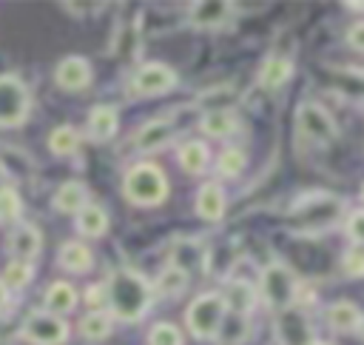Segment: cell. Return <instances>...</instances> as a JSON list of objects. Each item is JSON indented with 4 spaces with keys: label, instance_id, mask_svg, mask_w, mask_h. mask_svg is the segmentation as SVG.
Segmentation results:
<instances>
[{
    "label": "cell",
    "instance_id": "7bdbcfd3",
    "mask_svg": "<svg viewBox=\"0 0 364 345\" xmlns=\"http://www.w3.org/2000/svg\"><path fill=\"white\" fill-rule=\"evenodd\" d=\"M361 197H364V188H361Z\"/></svg>",
    "mask_w": 364,
    "mask_h": 345
},
{
    "label": "cell",
    "instance_id": "ac0fdd59",
    "mask_svg": "<svg viewBox=\"0 0 364 345\" xmlns=\"http://www.w3.org/2000/svg\"><path fill=\"white\" fill-rule=\"evenodd\" d=\"M85 205H88V188L82 182H77V180L63 182L57 188V194H54V208L63 211V214H77Z\"/></svg>",
    "mask_w": 364,
    "mask_h": 345
},
{
    "label": "cell",
    "instance_id": "5b68a950",
    "mask_svg": "<svg viewBox=\"0 0 364 345\" xmlns=\"http://www.w3.org/2000/svg\"><path fill=\"white\" fill-rule=\"evenodd\" d=\"M259 294L262 299L279 314L284 308H293L296 305V297H299V282L293 277V271L282 262H270L262 268L259 274Z\"/></svg>",
    "mask_w": 364,
    "mask_h": 345
},
{
    "label": "cell",
    "instance_id": "f1b7e54d",
    "mask_svg": "<svg viewBox=\"0 0 364 345\" xmlns=\"http://www.w3.org/2000/svg\"><path fill=\"white\" fill-rule=\"evenodd\" d=\"M245 163H247V157H245V151L239 148V145H228V148H222V154H219V160H216V171L222 174V177H239L242 171H245Z\"/></svg>",
    "mask_w": 364,
    "mask_h": 345
},
{
    "label": "cell",
    "instance_id": "1f68e13d",
    "mask_svg": "<svg viewBox=\"0 0 364 345\" xmlns=\"http://www.w3.org/2000/svg\"><path fill=\"white\" fill-rule=\"evenodd\" d=\"M148 345H182V331L173 322H156L148 334Z\"/></svg>",
    "mask_w": 364,
    "mask_h": 345
},
{
    "label": "cell",
    "instance_id": "5bb4252c",
    "mask_svg": "<svg viewBox=\"0 0 364 345\" xmlns=\"http://www.w3.org/2000/svg\"><path fill=\"white\" fill-rule=\"evenodd\" d=\"M173 140V125L171 120H148L136 134H134V145L136 151H159L162 145H168Z\"/></svg>",
    "mask_w": 364,
    "mask_h": 345
},
{
    "label": "cell",
    "instance_id": "b9f144b4",
    "mask_svg": "<svg viewBox=\"0 0 364 345\" xmlns=\"http://www.w3.org/2000/svg\"><path fill=\"white\" fill-rule=\"evenodd\" d=\"M307 345H324V342H316V339H313V342H307Z\"/></svg>",
    "mask_w": 364,
    "mask_h": 345
},
{
    "label": "cell",
    "instance_id": "7402d4cb",
    "mask_svg": "<svg viewBox=\"0 0 364 345\" xmlns=\"http://www.w3.org/2000/svg\"><path fill=\"white\" fill-rule=\"evenodd\" d=\"M327 322H330L333 331H338V334H350V331L358 328V322H361V311L355 308V302H350V299H338V302H333V305L327 308Z\"/></svg>",
    "mask_w": 364,
    "mask_h": 345
},
{
    "label": "cell",
    "instance_id": "83f0119b",
    "mask_svg": "<svg viewBox=\"0 0 364 345\" xmlns=\"http://www.w3.org/2000/svg\"><path fill=\"white\" fill-rule=\"evenodd\" d=\"M77 145H80V134L74 131V125H57V128L48 134V148H51V154H57V157L74 154Z\"/></svg>",
    "mask_w": 364,
    "mask_h": 345
},
{
    "label": "cell",
    "instance_id": "7a4b0ae2",
    "mask_svg": "<svg viewBox=\"0 0 364 345\" xmlns=\"http://www.w3.org/2000/svg\"><path fill=\"white\" fill-rule=\"evenodd\" d=\"M122 194L128 202L142 205V208L159 205L168 197V177L154 163H136L128 168V174L122 180Z\"/></svg>",
    "mask_w": 364,
    "mask_h": 345
},
{
    "label": "cell",
    "instance_id": "e0dca14e",
    "mask_svg": "<svg viewBox=\"0 0 364 345\" xmlns=\"http://www.w3.org/2000/svg\"><path fill=\"white\" fill-rule=\"evenodd\" d=\"M57 262H60V268H65V271H71V274H85V271H91V265H94V254H91V248H88L85 242L71 240V242H63V245H60Z\"/></svg>",
    "mask_w": 364,
    "mask_h": 345
},
{
    "label": "cell",
    "instance_id": "e575fe53",
    "mask_svg": "<svg viewBox=\"0 0 364 345\" xmlns=\"http://www.w3.org/2000/svg\"><path fill=\"white\" fill-rule=\"evenodd\" d=\"M344 231H347V237H350L355 245H364V208L350 211V217H347V222H344Z\"/></svg>",
    "mask_w": 364,
    "mask_h": 345
},
{
    "label": "cell",
    "instance_id": "cb8c5ba5",
    "mask_svg": "<svg viewBox=\"0 0 364 345\" xmlns=\"http://www.w3.org/2000/svg\"><path fill=\"white\" fill-rule=\"evenodd\" d=\"M176 160L188 174H202L208 168V163H210V151H208V145L202 140H188V143L179 145Z\"/></svg>",
    "mask_w": 364,
    "mask_h": 345
},
{
    "label": "cell",
    "instance_id": "74e56055",
    "mask_svg": "<svg viewBox=\"0 0 364 345\" xmlns=\"http://www.w3.org/2000/svg\"><path fill=\"white\" fill-rule=\"evenodd\" d=\"M6 305H9V288H6L3 279H0V314L6 311Z\"/></svg>",
    "mask_w": 364,
    "mask_h": 345
},
{
    "label": "cell",
    "instance_id": "60d3db41",
    "mask_svg": "<svg viewBox=\"0 0 364 345\" xmlns=\"http://www.w3.org/2000/svg\"><path fill=\"white\" fill-rule=\"evenodd\" d=\"M6 182V168H3V163H0V185Z\"/></svg>",
    "mask_w": 364,
    "mask_h": 345
},
{
    "label": "cell",
    "instance_id": "4dcf8cb0",
    "mask_svg": "<svg viewBox=\"0 0 364 345\" xmlns=\"http://www.w3.org/2000/svg\"><path fill=\"white\" fill-rule=\"evenodd\" d=\"M31 277H34L31 262L11 259V262L6 265V271H3V285H6V288H26V285L31 282Z\"/></svg>",
    "mask_w": 364,
    "mask_h": 345
},
{
    "label": "cell",
    "instance_id": "4316f807",
    "mask_svg": "<svg viewBox=\"0 0 364 345\" xmlns=\"http://www.w3.org/2000/svg\"><path fill=\"white\" fill-rule=\"evenodd\" d=\"M80 334L91 342H100L111 334V314L108 311H88L82 319H80Z\"/></svg>",
    "mask_w": 364,
    "mask_h": 345
},
{
    "label": "cell",
    "instance_id": "603a6c76",
    "mask_svg": "<svg viewBox=\"0 0 364 345\" xmlns=\"http://www.w3.org/2000/svg\"><path fill=\"white\" fill-rule=\"evenodd\" d=\"M230 14V6L228 3H216V0H208V3H191V20L193 26L199 29H213V26H222Z\"/></svg>",
    "mask_w": 364,
    "mask_h": 345
},
{
    "label": "cell",
    "instance_id": "8d00e7d4",
    "mask_svg": "<svg viewBox=\"0 0 364 345\" xmlns=\"http://www.w3.org/2000/svg\"><path fill=\"white\" fill-rule=\"evenodd\" d=\"M347 43H350V48H355L358 54H364V20H358L355 26H350Z\"/></svg>",
    "mask_w": 364,
    "mask_h": 345
},
{
    "label": "cell",
    "instance_id": "8992f818",
    "mask_svg": "<svg viewBox=\"0 0 364 345\" xmlns=\"http://www.w3.org/2000/svg\"><path fill=\"white\" fill-rule=\"evenodd\" d=\"M31 94L17 74H0V128H17L28 120Z\"/></svg>",
    "mask_w": 364,
    "mask_h": 345
},
{
    "label": "cell",
    "instance_id": "44dd1931",
    "mask_svg": "<svg viewBox=\"0 0 364 345\" xmlns=\"http://www.w3.org/2000/svg\"><path fill=\"white\" fill-rule=\"evenodd\" d=\"M199 128H202L208 137H213V140L230 137V134L236 131V114L228 111V108H210V111L202 114Z\"/></svg>",
    "mask_w": 364,
    "mask_h": 345
},
{
    "label": "cell",
    "instance_id": "6da1fadb",
    "mask_svg": "<svg viewBox=\"0 0 364 345\" xmlns=\"http://www.w3.org/2000/svg\"><path fill=\"white\" fill-rule=\"evenodd\" d=\"M105 299H108V308L117 319L139 322L151 308L154 285L131 268H117L111 274V279L105 282Z\"/></svg>",
    "mask_w": 364,
    "mask_h": 345
},
{
    "label": "cell",
    "instance_id": "4fadbf2b",
    "mask_svg": "<svg viewBox=\"0 0 364 345\" xmlns=\"http://www.w3.org/2000/svg\"><path fill=\"white\" fill-rule=\"evenodd\" d=\"M222 299H225V308L233 316H245L247 319V314L256 305V288L247 279H228L225 291H222Z\"/></svg>",
    "mask_w": 364,
    "mask_h": 345
},
{
    "label": "cell",
    "instance_id": "9c48e42d",
    "mask_svg": "<svg viewBox=\"0 0 364 345\" xmlns=\"http://www.w3.org/2000/svg\"><path fill=\"white\" fill-rule=\"evenodd\" d=\"M176 86V71L165 63H145L131 77V94L134 97H159Z\"/></svg>",
    "mask_w": 364,
    "mask_h": 345
},
{
    "label": "cell",
    "instance_id": "7c38bea8",
    "mask_svg": "<svg viewBox=\"0 0 364 345\" xmlns=\"http://www.w3.org/2000/svg\"><path fill=\"white\" fill-rule=\"evenodd\" d=\"M9 254L14 257V259H20V262H28V259H34L37 254H40V248H43V234H40V228L37 225H31V222H17L11 231H9Z\"/></svg>",
    "mask_w": 364,
    "mask_h": 345
},
{
    "label": "cell",
    "instance_id": "277c9868",
    "mask_svg": "<svg viewBox=\"0 0 364 345\" xmlns=\"http://www.w3.org/2000/svg\"><path fill=\"white\" fill-rule=\"evenodd\" d=\"M228 308L219 291H205L199 297H193V302L185 311V325L196 339H216L222 319H225Z\"/></svg>",
    "mask_w": 364,
    "mask_h": 345
},
{
    "label": "cell",
    "instance_id": "d590c367",
    "mask_svg": "<svg viewBox=\"0 0 364 345\" xmlns=\"http://www.w3.org/2000/svg\"><path fill=\"white\" fill-rule=\"evenodd\" d=\"M85 302H88L91 311H102V302H108V299H105V285H102V282H100V285H91V288L85 291Z\"/></svg>",
    "mask_w": 364,
    "mask_h": 345
},
{
    "label": "cell",
    "instance_id": "9a60e30c",
    "mask_svg": "<svg viewBox=\"0 0 364 345\" xmlns=\"http://www.w3.org/2000/svg\"><path fill=\"white\" fill-rule=\"evenodd\" d=\"M117 125H119V117H117L114 105H94L91 108V114H88V137L94 143H108L117 134Z\"/></svg>",
    "mask_w": 364,
    "mask_h": 345
},
{
    "label": "cell",
    "instance_id": "ba28073f",
    "mask_svg": "<svg viewBox=\"0 0 364 345\" xmlns=\"http://www.w3.org/2000/svg\"><path fill=\"white\" fill-rule=\"evenodd\" d=\"M296 125L307 140H313L318 145H327L338 137V125L330 117V111L318 103H310V100L296 108Z\"/></svg>",
    "mask_w": 364,
    "mask_h": 345
},
{
    "label": "cell",
    "instance_id": "ee69618b",
    "mask_svg": "<svg viewBox=\"0 0 364 345\" xmlns=\"http://www.w3.org/2000/svg\"><path fill=\"white\" fill-rule=\"evenodd\" d=\"M0 222H3V217H0Z\"/></svg>",
    "mask_w": 364,
    "mask_h": 345
},
{
    "label": "cell",
    "instance_id": "3957f363",
    "mask_svg": "<svg viewBox=\"0 0 364 345\" xmlns=\"http://www.w3.org/2000/svg\"><path fill=\"white\" fill-rule=\"evenodd\" d=\"M341 208H344V202L336 200L333 194H327V191H313V194L301 197V200L293 205L290 217H293L296 231H310V234H316V231H324V228L336 225L338 217H341Z\"/></svg>",
    "mask_w": 364,
    "mask_h": 345
},
{
    "label": "cell",
    "instance_id": "836d02e7",
    "mask_svg": "<svg viewBox=\"0 0 364 345\" xmlns=\"http://www.w3.org/2000/svg\"><path fill=\"white\" fill-rule=\"evenodd\" d=\"M341 271L347 277H364V245H350L341 257Z\"/></svg>",
    "mask_w": 364,
    "mask_h": 345
},
{
    "label": "cell",
    "instance_id": "484cf974",
    "mask_svg": "<svg viewBox=\"0 0 364 345\" xmlns=\"http://www.w3.org/2000/svg\"><path fill=\"white\" fill-rule=\"evenodd\" d=\"M162 297H176V294H182L185 288H188V271L185 268H179V265H165L162 268V274L156 277V285H154Z\"/></svg>",
    "mask_w": 364,
    "mask_h": 345
},
{
    "label": "cell",
    "instance_id": "d6a6232c",
    "mask_svg": "<svg viewBox=\"0 0 364 345\" xmlns=\"http://www.w3.org/2000/svg\"><path fill=\"white\" fill-rule=\"evenodd\" d=\"M23 211L20 205V194L11 185H0V217L3 220H17Z\"/></svg>",
    "mask_w": 364,
    "mask_h": 345
},
{
    "label": "cell",
    "instance_id": "f546056e",
    "mask_svg": "<svg viewBox=\"0 0 364 345\" xmlns=\"http://www.w3.org/2000/svg\"><path fill=\"white\" fill-rule=\"evenodd\" d=\"M219 342L222 345H239L245 336H247V319L245 316H228L225 314V319H222V328H219Z\"/></svg>",
    "mask_w": 364,
    "mask_h": 345
},
{
    "label": "cell",
    "instance_id": "ffe728a7",
    "mask_svg": "<svg viewBox=\"0 0 364 345\" xmlns=\"http://www.w3.org/2000/svg\"><path fill=\"white\" fill-rule=\"evenodd\" d=\"M293 77V63L287 60V57H282V54H273V57H267L264 63H262V68H259V83L264 86V88H282L287 80Z\"/></svg>",
    "mask_w": 364,
    "mask_h": 345
},
{
    "label": "cell",
    "instance_id": "d6986e66",
    "mask_svg": "<svg viewBox=\"0 0 364 345\" xmlns=\"http://www.w3.org/2000/svg\"><path fill=\"white\" fill-rule=\"evenodd\" d=\"M43 302H46V311H48V314L60 316V314L74 311V305H77V291H74V285H71V282L57 279V282H51V285H48V291H46Z\"/></svg>",
    "mask_w": 364,
    "mask_h": 345
},
{
    "label": "cell",
    "instance_id": "30bf717a",
    "mask_svg": "<svg viewBox=\"0 0 364 345\" xmlns=\"http://www.w3.org/2000/svg\"><path fill=\"white\" fill-rule=\"evenodd\" d=\"M276 331H279L282 345H307V342H313V336H310V322H307V316H304V311H301L299 305L279 311Z\"/></svg>",
    "mask_w": 364,
    "mask_h": 345
},
{
    "label": "cell",
    "instance_id": "f35d334b",
    "mask_svg": "<svg viewBox=\"0 0 364 345\" xmlns=\"http://www.w3.org/2000/svg\"><path fill=\"white\" fill-rule=\"evenodd\" d=\"M344 6H347V9H364V3H353V0H347Z\"/></svg>",
    "mask_w": 364,
    "mask_h": 345
},
{
    "label": "cell",
    "instance_id": "8fae6325",
    "mask_svg": "<svg viewBox=\"0 0 364 345\" xmlns=\"http://www.w3.org/2000/svg\"><path fill=\"white\" fill-rule=\"evenodd\" d=\"M54 80L63 91H82L88 88L91 83V66L85 57L80 54H71V57H63L54 68Z\"/></svg>",
    "mask_w": 364,
    "mask_h": 345
},
{
    "label": "cell",
    "instance_id": "ab89813d",
    "mask_svg": "<svg viewBox=\"0 0 364 345\" xmlns=\"http://www.w3.org/2000/svg\"><path fill=\"white\" fill-rule=\"evenodd\" d=\"M355 331H358V336L364 339V316H361V322H358V328H355Z\"/></svg>",
    "mask_w": 364,
    "mask_h": 345
},
{
    "label": "cell",
    "instance_id": "d4e9b609",
    "mask_svg": "<svg viewBox=\"0 0 364 345\" xmlns=\"http://www.w3.org/2000/svg\"><path fill=\"white\" fill-rule=\"evenodd\" d=\"M74 225H77V231L82 237H102L108 231V214H105V208L88 202L82 211H77Z\"/></svg>",
    "mask_w": 364,
    "mask_h": 345
},
{
    "label": "cell",
    "instance_id": "2e32d148",
    "mask_svg": "<svg viewBox=\"0 0 364 345\" xmlns=\"http://www.w3.org/2000/svg\"><path fill=\"white\" fill-rule=\"evenodd\" d=\"M196 214L208 222L222 220V214H225V188L219 182H205L196 191Z\"/></svg>",
    "mask_w": 364,
    "mask_h": 345
},
{
    "label": "cell",
    "instance_id": "52a82bcc",
    "mask_svg": "<svg viewBox=\"0 0 364 345\" xmlns=\"http://www.w3.org/2000/svg\"><path fill=\"white\" fill-rule=\"evenodd\" d=\"M20 336L28 345H63L68 339V325L48 311H31L20 325Z\"/></svg>",
    "mask_w": 364,
    "mask_h": 345
}]
</instances>
